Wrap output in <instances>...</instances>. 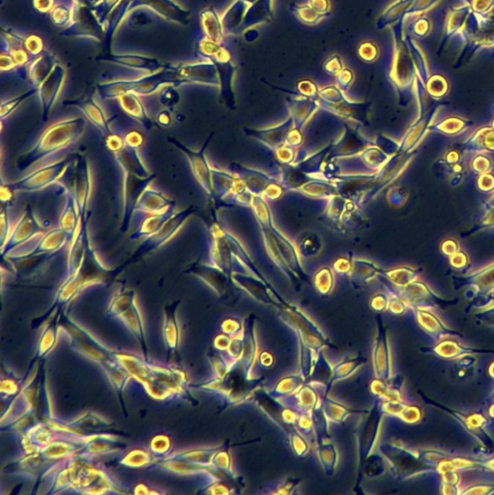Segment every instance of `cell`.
I'll use <instances>...</instances> for the list:
<instances>
[{
  "label": "cell",
  "mask_w": 494,
  "mask_h": 495,
  "mask_svg": "<svg viewBox=\"0 0 494 495\" xmlns=\"http://www.w3.org/2000/svg\"><path fill=\"white\" fill-rule=\"evenodd\" d=\"M84 118L65 119L53 124L46 130L37 142L28 151L20 155L15 167L25 172L36 165H45L46 160L58 157L74 146L84 133Z\"/></svg>",
  "instance_id": "6da1fadb"
},
{
  "label": "cell",
  "mask_w": 494,
  "mask_h": 495,
  "mask_svg": "<svg viewBox=\"0 0 494 495\" xmlns=\"http://www.w3.org/2000/svg\"><path fill=\"white\" fill-rule=\"evenodd\" d=\"M66 191L71 194L76 201L80 220L89 218L87 211L92 193V178L90 175L89 161L82 154H76L71 160L65 172L56 181Z\"/></svg>",
  "instance_id": "7a4b0ae2"
},
{
  "label": "cell",
  "mask_w": 494,
  "mask_h": 495,
  "mask_svg": "<svg viewBox=\"0 0 494 495\" xmlns=\"http://www.w3.org/2000/svg\"><path fill=\"white\" fill-rule=\"evenodd\" d=\"M196 210H198V207L191 206L188 207L187 209L173 214V216L163 225L161 229L158 230L157 232H155L154 234L150 235V237L146 238L144 243H142V244L137 249L133 255H132L130 259H129L128 263H134L141 261L144 256L150 255V253H153V251H157L158 249L164 246L165 243L169 242V241L179 232L182 225H184L186 220H187L191 215L195 213Z\"/></svg>",
  "instance_id": "3957f363"
},
{
  "label": "cell",
  "mask_w": 494,
  "mask_h": 495,
  "mask_svg": "<svg viewBox=\"0 0 494 495\" xmlns=\"http://www.w3.org/2000/svg\"><path fill=\"white\" fill-rule=\"evenodd\" d=\"M70 162H71V160L69 158V159L61 160L58 161V162L42 165V167L36 168L30 175L20 178V180L15 181V182L6 183V185L14 194L19 193V192L33 193V192L43 190L46 187L56 182L61 178V176L65 172L66 168L68 167Z\"/></svg>",
  "instance_id": "277c9868"
},
{
  "label": "cell",
  "mask_w": 494,
  "mask_h": 495,
  "mask_svg": "<svg viewBox=\"0 0 494 495\" xmlns=\"http://www.w3.org/2000/svg\"><path fill=\"white\" fill-rule=\"evenodd\" d=\"M70 243L71 239L68 234L61 227H58L42 234L36 235L27 242L18 246L7 256V258L11 259L37 256L41 253H53Z\"/></svg>",
  "instance_id": "5b68a950"
},
{
  "label": "cell",
  "mask_w": 494,
  "mask_h": 495,
  "mask_svg": "<svg viewBox=\"0 0 494 495\" xmlns=\"http://www.w3.org/2000/svg\"><path fill=\"white\" fill-rule=\"evenodd\" d=\"M213 134L212 133L209 136L206 142H204L203 147L198 151H194V150L189 149V147L178 141V139H175V137H169L167 139L173 146L177 147L180 151L184 153L196 181H198L199 185L203 187V190L208 194V196L211 199H216V194H215L213 180H212V168L209 165L205 157L206 149L212 137H213Z\"/></svg>",
  "instance_id": "8992f818"
},
{
  "label": "cell",
  "mask_w": 494,
  "mask_h": 495,
  "mask_svg": "<svg viewBox=\"0 0 494 495\" xmlns=\"http://www.w3.org/2000/svg\"><path fill=\"white\" fill-rule=\"evenodd\" d=\"M156 178V175L152 173L148 177H141L132 173H124L123 180V217L120 225V232H128L130 227L132 215L134 206L138 203L141 194L146 190L147 187Z\"/></svg>",
  "instance_id": "52a82bcc"
},
{
  "label": "cell",
  "mask_w": 494,
  "mask_h": 495,
  "mask_svg": "<svg viewBox=\"0 0 494 495\" xmlns=\"http://www.w3.org/2000/svg\"><path fill=\"white\" fill-rule=\"evenodd\" d=\"M42 233H45V230L38 222L31 206H27L25 213L15 224L12 232H10L6 242L4 246H1V251H0L1 258H7V256L18 246L22 245L23 243L27 242L31 238L36 237V235L42 234Z\"/></svg>",
  "instance_id": "ba28073f"
},
{
  "label": "cell",
  "mask_w": 494,
  "mask_h": 495,
  "mask_svg": "<svg viewBox=\"0 0 494 495\" xmlns=\"http://www.w3.org/2000/svg\"><path fill=\"white\" fill-rule=\"evenodd\" d=\"M175 206H177L175 201L167 199L161 192L146 189L134 206L133 215H132V225L136 230L147 217L163 213L170 207Z\"/></svg>",
  "instance_id": "9c48e42d"
},
{
  "label": "cell",
  "mask_w": 494,
  "mask_h": 495,
  "mask_svg": "<svg viewBox=\"0 0 494 495\" xmlns=\"http://www.w3.org/2000/svg\"><path fill=\"white\" fill-rule=\"evenodd\" d=\"M113 154H115L116 163L122 168L123 173H132L141 177H148L152 175L139 157V150L130 149L125 144V146Z\"/></svg>",
  "instance_id": "30bf717a"
},
{
  "label": "cell",
  "mask_w": 494,
  "mask_h": 495,
  "mask_svg": "<svg viewBox=\"0 0 494 495\" xmlns=\"http://www.w3.org/2000/svg\"><path fill=\"white\" fill-rule=\"evenodd\" d=\"M414 2L415 0H397L394 4L390 5L377 19L376 23L377 30H384L388 27L402 22L403 18L407 15L410 8L412 7Z\"/></svg>",
  "instance_id": "8fae6325"
},
{
  "label": "cell",
  "mask_w": 494,
  "mask_h": 495,
  "mask_svg": "<svg viewBox=\"0 0 494 495\" xmlns=\"http://www.w3.org/2000/svg\"><path fill=\"white\" fill-rule=\"evenodd\" d=\"M175 207H170L167 211L163 213L152 215L147 217L144 221L139 224V227L132 233L130 240L134 241L141 239V238L148 237L150 235L154 234L158 230L161 229L163 225L165 224L170 218L175 214Z\"/></svg>",
  "instance_id": "7c38bea8"
},
{
  "label": "cell",
  "mask_w": 494,
  "mask_h": 495,
  "mask_svg": "<svg viewBox=\"0 0 494 495\" xmlns=\"http://www.w3.org/2000/svg\"><path fill=\"white\" fill-rule=\"evenodd\" d=\"M80 215L77 211L76 201L71 194L66 193L65 206L59 219V227H61L68 234L70 239L73 240L77 232V225H80Z\"/></svg>",
  "instance_id": "4fadbf2b"
},
{
  "label": "cell",
  "mask_w": 494,
  "mask_h": 495,
  "mask_svg": "<svg viewBox=\"0 0 494 495\" xmlns=\"http://www.w3.org/2000/svg\"><path fill=\"white\" fill-rule=\"evenodd\" d=\"M77 107L81 108L84 111L85 118L89 119L90 123L95 127L97 130H99L101 134L103 137L107 139L113 134V130H111V124L108 123V118L103 115L102 111L99 107H97L95 104L91 102L79 104L77 105Z\"/></svg>",
  "instance_id": "5bb4252c"
},
{
  "label": "cell",
  "mask_w": 494,
  "mask_h": 495,
  "mask_svg": "<svg viewBox=\"0 0 494 495\" xmlns=\"http://www.w3.org/2000/svg\"><path fill=\"white\" fill-rule=\"evenodd\" d=\"M289 9L292 14L296 15L297 20L307 25H317L327 18V15L319 14L315 11L309 4H299L296 2H292L289 4Z\"/></svg>",
  "instance_id": "9a60e30c"
},
{
  "label": "cell",
  "mask_w": 494,
  "mask_h": 495,
  "mask_svg": "<svg viewBox=\"0 0 494 495\" xmlns=\"http://www.w3.org/2000/svg\"><path fill=\"white\" fill-rule=\"evenodd\" d=\"M247 5L242 0H236L232 4V6L230 7L229 12L227 13V20L226 23H224L227 30H229V33L236 35V33L239 32L243 20H244L246 12H247Z\"/></svg>",
  "instance_id": "2e32d148"
},
{
  "label": "cell",
  "mask_w": 494,
  "mask_h": 495,
  "mask_svg": "<svg viewBox=\"0 0 494 495\" xmlns=\"http://www.w3.org/2000/svg\"><path fill=\"white\" fill-rule=\"evenodd\" d=\"M124 111L130 118L134 119L141 123V125L147 130L152 127L151 120L147 115L146 108L141 105L139 101L131 100V102H125L123 104Z\"/></svg>",
  "instance_id": "e0dca14e"
},
{
  "label": "cell",
  "mask_w": 494,
  "mask_h": 495,
  "mask_svg": "<svg viewBox=\"0 0 494 495\" xmlns=\"http://www.w3.org/2000/svg\"><path fill=\"white\" fill-rule=\"evenodd\" d=\"M298 247L305 256H315L322 248V240L315 233H305L299 238Z\"/></svg>",
  "instance_id": "ac0fdd59"
},
{
  "label": "cell",
  "mask_w": 494,
  "mask_h": 495,
  "mask_svg": "<svg viewBox=\"0 0 494 495\" xmlns=\"http://www.w3.org/2000/svg\"><path fill=\"white\" fill-rule=\"evenodd\" d=\"M357 54H358V58L362 61L366 62V63H372V62L376 61V59L379 58V49L376 44H374L372 41H365L359 46Z\"/></svg>",
  "instance_id": "d6986e66"
},
{
  "label": "cell",
  "mask_w": 494,
  "mask_h": 495,
  "mask_svg": "<svg viewBox=\"0 0 494 495\" xmlns=\"http://www.w3.org/2000/svg\"><path fill=\"white\" fill-rule=\"evenodd\" d=\"M315 282L318 292H322V294H329L333 286L332 272L330 269L322 268V270L318 271L317 276H315Z\"/></svg>",
  "instance_id": "ffe728a7"
},
{
  "label": "cell",
  "mask_w": 494,
  "mask_h": 495,
  "mask_svg": "<svg viewBox=\"0 0 494 495\" xmlns=\"http://www.w3.org/2000/svg\"><path fill=\"white\" fill-rule=\"evenodd\" d=\"M297 88H298V92L301 93V95L304 96V97L310 98V99H314L315 101L319 99L320 89L312 80L308 79L301 80L298 82V84H297Z\"/></svg>",
  "instance_id": "44dd1931"
},
{
  "label": "cell",
  "mask_w": 494,
  "mask_h": 495,
  "mask_svg": "<svg viewBox=\"0 0 494 495\" xmlns=\"http://www.w3.org/2000/svg\"><path fill=\"white\" fill-rule=\"evenodd\" d=\"M118 130L121 132V134H122L126 146L137 150L141 149V145L144 144V137H142V134L139 133V131L134 129L128 130L127 132H124V130L123 131L120 129Z\"/></svg>",
  "instance_id": "7402d4cb"
},
{
  "label": "cell",
  "mask_w": 494,
  "mask_h": 495,
  "mask_svg": "<svg viewBox=\"0 0 494 495\" xmlns=\"http://www.w3.org/2000/svg\"><path fill=\"white\" fill-rule=\"evenodd\" d=\"M323 69H324L326 74L336 77L345 69V67H343V62L341 61V56L338 54H333L324 62Z\"/></svg>",
  "instance_id": "603a6c76"
},
{
  "label": "cell",
  "mask_w": 494,
  "mask_h": 495,
  "mask_svg": "<svg viewBox=\"0 0 494 495\" xmlns=\"http://www.w3.org/2000/svg\"><path fill=\"white\" fill-rule=\"evenodd\" d=\"M354 80V73L350 69L345 68L336 76V82L337 87L340 88L341 92H348L349 87H351Z\"/></svg>",
  "instance_id": "cb8c5ba5"
},
{
  "label": "cell",
  "mask_w": 494,
  "mask_h": 495,
  "mask_svg": "<svg viewBox=\"0 0 494 495\" xmlns=\"http://www.w3.org/2000/svg\"><path fill=\"white\" fill-rule=\"evenodd\" d=\"M7 211L8 207H5L4 204H2L1 216H0V220H1V223H0V227H1V230H0V235H1V237H0V240H1V246L5 244V242H6L7 238L10 234V223Z\"/></svg>",
  "instance_id": "d4e9b609"
},
{
  "label": "cell",
  "mask_w": 494,
  "mask_h": 495,
  "mask_svg": "<svg viewBox=\"0 0 494 495\" xmlns=\"http://www.w3.org/2000/svg\"><path fill=\"white\" fill-rule=\"evenodd\" d=\"M309 4L319 14L329 17L331 11L330 0H309Z\"/></svg>",
  "instance_id": "484cf974"
},
{
  "label": "cell",
  "mask_w": 494,
  "mask_h": 495,
  "mask_svg": "<svg viewBox=\"0 0 494 495\" xmlns=\"http://www.w3.org/2000/svg\"><path fill=\"white\" fill-rule=\"evenodd\" d=\"M429 22L426 20H420L415 23L413 27V33L418 37L426 36L429 33Z\"/></svg>",
  "instance_id": "4316f807"
},
{
  "label": "cell",
  "mask_w": 494,
  "mask_h": 495,
  "mask_svg": "<svg viewBox=\"0 0 494 495\" xmlns=\"http://www.w3.org/2000/svg\"><path fill=\"white\" fill-rule=\"evenodd\" d=\"M156 121L158 125L163 127V128H169L172 125V118H170V113L163 111L158 115Z\"/></svg>",
  "instance_id": "83f0119b"
},
{
  "label": "cell",
  "mask_w": 494,
  "mask_h": 495,
  "mask_svg": "<svg viewBox=\"0 0 494 495\" xmlns=\"http://www.w3.org/2000/svg\"><path fill=\"white\" fill-rule=\"evenodd\" d=\"M242 1H244L245 4H249L251 6V5L255 4V2L258 1V0H242Z\"/></svg>",
  "instance_id": "f1b7e54d"
}]
</instances>
